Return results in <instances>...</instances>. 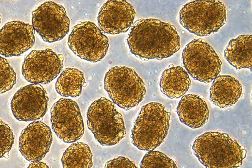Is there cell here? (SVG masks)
<instances>
[{"mask_svg": "<svg viewBox=\"0 0 252 168\" xmlns=\"http://www.w3.org/2000/svg\"><path fill=\"white\" fill-rule=\"evenodd\" d=\"M127 42L131 54L143 61L169 58L180 49V38L174 25L155 18L136 21Z\"/></svg>", "mask_w": 252, "mask_h": 168, "instance_id": "6da1fadb", "label": "cell"}, {"mask_svg": "<svg viewBox=\"0 0 252 168\" xmlns=\"http://www.w3.org/2000/svg\"><path fill=\"white\" fill-rule=\"evenodd\" d=\"M104 84L112 102L126 111L138 106L147 93L141 77L126 66L111 68L106 73Z\"/></svg>", "mask_w": 252, "mask_h": 168, "instance_id": "8992f818", "label": "cell"}, {"mask_svg": "<svg viewBox=\"0 0 252 168\" xmlns=\"http://www.w3.org/2000/svg\"><path fill=\"white\" fill-rule=\"evenodd\" d=\"M136 16L135 7L124 0H109L98 13L100 29L107 34L116 35L128 31Z\"/></svg>", "mask_w": 252, "mask_h": 168, "instance_id": "5bb4252c", "label": "cell"}, {"mask_svg": "<svg viewBox=\"0 0 252 168\" xmlns=\"http://www.w3.org/2000/svg\"><path fill=\"white\" fill-rule=\"evenodd\" d=\"M171 113L160 103H149L141 107L131 131L132 144L149 151L163 144L168 134Z\"/></svg>", "mask_w": 252, "mask_h": 168, "instance_id": "3957f363", "label": "cell"}, {"mask_svg": "<svg viewBox=\"0 0 252 168\" xmlns=\"http://www.w3.org/2000/svg\"><path fill=\"white\" fill-rule=\"evenodd\" d=\"M185 70L192 78L205 84L212 82L221 72L222 62L216 51L203 39H194L182 52Z\"/></svg>", "mask_w": 252, "mask_h": 168, "instance_id": "52a82bcc", "label": "cell"}, {"mask_svg": "<svg viewBox=\"0 0 252 168\" xmlns=\"http://www.w3.org/2000/svg\"><path fill=\"white\" fill-rule=\"evenodd\" d=\"M1 129V145H0V158H9V153L14 144V134L10 127L1 119L0 120Z\"/></svg>", "mask_w": 252, "mask_h": 168, "instance_id": "cb8c5ba5", "label": "cell"}, {"mask_svg": "<svg viewBox=\"0 0 252 168\" xmlns=\"http://www.w3.org/2000/svg\"><path fill=\"white\" fill-rule=\"evenodd\" d=\"M189 74L180 66L167 68L161 74L160 87L161 92L169 99L183 97L191 86Z\"/></svg>", "mask_w": 252, "mask_h": 168, "instance_id": "ac0fdd59", "label": "cell"}, {"mask_svg": "<svg viewBox=\"0 0 252 168\" xmlns=\"http://www.w3.org/2000/svg\"><path fill=\"white\" fill-rule=\"evenodd\" d=\"M48 101L47 93L42 85H27L18 90L11 99V110L16 120L34 122L45 116Z\"/></svg>", "mask_w": 252, "mask_h": 168, "instance_id": "7c38bea8", "label": "cell"}, {"mask_svg": "<svg viewBox=\"0 0 252 168\" xmlns=\"http://www.w3.org/2000/svg\"><path fill=\"white\" fill-rule=\"evenodd\" d=\"M105 167L108 168H138L133 162L130 161L129 159L123 156H119L118 158L110 160L105 164Z\"/></svg>", "mask_w": 252, "mask_h": 168, "instance_id": "d4e9b609", "label": "cell"}, {"mask_svg": "<svg viewBox=\"0 0 252 168\" xmlns=\"http://www.w3.org/2000/svg\"><path fill=\"white\" fill-rule=\"evenodd\" d=\"M33 27L20 21L8 22L0 34V54L5 57H18L35 45Z\"/></svg>", "mask_w": 252, "mask_h": 168, "instance_id": "9a60e30c", "label": "cell"}, {"mask_svg": "<svg viewBox=\"0 0 252 168\" xmlns=\"http://www.w3.org/2000/svg\"><path fill=\"white\" fill-rule=\"evenodd\" d=\"M252 35H241L230 41L224 50V58L237 70L248 68L252 71Z\"/></svg>", "mask_w": 252, "mask_h": 168, "instance_id": "d6986e66", "label": "cell"}, {"mask_svg": "<svg viewBox=\"0 0 252 168\" xmlns=\"http://www.w3.org/2000/svg\"><path fill=\"white\" fill-rule=\"evenodd\" d=\"M50 167L48 166V165L44 162H40V161H35L32 162V164H30L29 165V168H49Z\"/></svg>", "mask_w": 252, "mask_h": 168, "instance_id": "484cf974", "label": "cell"}, {"mask_svg": "<svg viewBox=\"0 0 252 168\" xmlns=\"http://www.w3.org/2000/svg\"><path fill=\"white\" fill-rule=\"evenodd\" d=\"M52 128L62 141L70 144L78 141L84 134V124L80 108L75 101L61 98L51 109Z\"/></svg>", "mask_w": 252, "mask_h": 168, "instance_id": "30bf717a", "label": "cell"}, {"mask_svg": "<svg viewBox=\"0 0 252 168\" xmlns=\"http://www.w3.org/2000/svg\"><path fill=\"white\" fill-rule=\"evenodd\" d=\"M181 123L191 129L202 128L209 119L210 110L206 101L199 95H184L177 108Z\"/></svg>", "mask_w": 252, "mask_h": 168, "instance_id": "2e32d148", "label": "cell"}, {"mask_svg": "<svg viewBox=\"0 0 252 168\" xmlns=\"http://www.w3.org/2000/svg\"><path fill=\"white\" fill-rule=\"evenodd\" d=\"M243 88L240 81L229 75L218 76L210 90V99L220 109L234 106L242 97Z\"/></svg>", "mask_w": 252, "mask_h": 168, "instance_id": "e0dca14e", "label": "cell"}, {"mask_svg": "<svg viewBox=\"0 0 252 168\" xmlns=\"http://www.w3.org/2000/svg\"><path fill=\"white\" fill-rule=\"evenodd\" d=\"M52 142L51 128L45 123L34 121L22 131L19 150L27 161H40L50 150Z\"/></svg>", "mask_w": 252, "mask_h": 168, "instance_id": "4fadbf2b", "label": "cell"}, {"mask_svg": "<svg viewBox=\"0 0 252 168\" xmlns=\"http://www.w3.org/2000/svg\"><path fill=\"white\" fill-rule=\"evenodd\" d=\"M85 84L84 74L77 68H67L57 79L56 90L63 97L77 98L81 95Z\"/></svg>", "mask_w": 252, "mask_h": 168, "instance_id": "ffe728a7", "label": "cell"}, {"mask_svg": "<svg viewBox=\"0 0 252 168\" xmlns=\"http://www.w3.org/2000/svg\"><path fill=\"white\" fill-rule=\"evenodd\" d=\"M0 71H1V82H0V92L4 94L12 89L16 83V74L10 65L9 60L1 56L0 61Z\"/></svg>", "mask_w": 252, "mask_h": 168, "instance_id": "603a6c76", "label": "cell"}, {"mask_svg": "<svg viewBox=\"0 0 252 168\" xmlns=\"http://www.w3.org/2000/svg\"><path fill=\"white\" fill-rule=\"evenodd\" d=\"M87 122L95 139L105 147L119 144L126 136L122 115L117 111L114 103L105 97L98 99L90 106Z\"/></svg>", "mask_w": 252, "mask_h": 168, "instance_id": "277c9868", "label": "cell"}, {"mask_svg": "<svg viewBox=\"0 0 252 168\" xmlns=\"http://www.w3.org/2000/svg\"><path fill=\"white\" fill-rule=\"evenodd\" d=\"M64 60L51 49L32 51L25 57L22 74L30 83L47 85L59 75Z\"/></svg>", "mask_w": 252, "mask_h": 168, "instance_id": "8fae6325", "label": "cell"}, {"mask_svg": "<svg viewBox=\"0 0 252 168\" xmlns=\"http://www.w3.org/2000/svg\"><path fill=\"white\" fill-rule=\"evenodd\" d=\"M192 150L199 162L209 168L240 167L247 154L236 140L220 131L207 132L197 137Z\"/></svg>", "mask_w": 252, "mask_h": 168, "instance_id": "7a4b0ae2", "label": "cell"}, {"mask_svg": "<svg viewBox=\"0 0 252 168\" xmlns=\"http://www.w3.org/2000/svg\"><path fill=\"white\" fill-rule=\"evenodd\" d=\"M227 9L220 1H193L183 5L179 21L189 32L200 37L209 36L226 23Z\"/></svg>", "mask_w": 252, "mask_h": 168, "instance_id": "5b68a950", "label": "cell"}, {"mask_svg": "<svg viewBox=\"0 0 252 168\" xmlns=\"http://www.w3.org/2000/svg\"><path fill=\"white\" fill-rule=\"evenodd\" d=\"M141 168H177L174 160L158 151H149L144 156L140 164Z\"/></svg>", "mask_w": 252, "mask_h": 168, "instance_id": "7402d4cb", "label": "cell"}, {"mask_svg": "<svg viewBox=\"0 0 252 168\" xmlns=\"http://www.w3.org/2000/svg\"><path fill=\"white\" fill-rule=\"evenodd\" d=\"M61 162L63 168H90L93 167V154L87 144L74 143L63 154Z\"/></svg>", "mask_w": 252, "mask_h": 168, "instance_id": "44dd1931", "label": "cell"}, {"mask_svg": "<svg viewBox=\"0 0 252 168\" xmlns=\"http://www.w3.org/2000/svg\"><path fill=\"white\" fill-rule=\"evenodd\" d=\"M32 27L43 41L59 42L70 30V21L62 5L46 1L32 12Z\"/></svg>", "mask_w": 252, "mask_h": 168, "instance_id": "9c48e42d", "label": "cell"}, {"mask_svg": "<svg viewBox=\"0 0 252 168\" xmlns=\"http://www.w3.org/2000/svg\"><path fill=\"white\" fill-rule=\"evenodd\" d=\"M68 46L81 59L97 63L106 56L109 44L108 38L96 24L84 21L73 27L68 38Z\"/></svg>", "mask_w": 252, "mask_h": 168, "instance_id": "ba28073f", "label": "cell"}]
</instances>
